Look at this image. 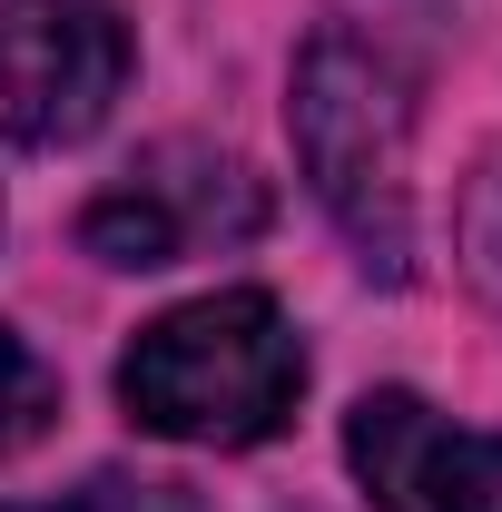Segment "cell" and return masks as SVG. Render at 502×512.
I'll use <instances>...</instances> for the list:
<instances>
[{
  "label": "cell",
  "instance_id": "6da1fadb",
  "mask_svg": "<svg viewBox=\"0 0 502 512\" xmlns=\"http://www.w3.org/2000/svg\"><path fill=\"white\" fill-rule=\"evenodd\" d=\"M286 128L315 207L384 286H404L414 276V69L355 30H315L296 50Z\"/></svg>",
  "mask_w": 502,
  "mask_h": 512
},
{
  "label": "cell",
  "instance_id": "7a4b0ae2",
  "mask_svg": "<svg viewBox=\"0 0 502 512\" xmlns=\"http://www.w3.org/2000/svg\"><path fill=\"white\" fill-rule=\"evenodd\" d=\"M296 394H306V345H296L286 306L256 286H217L197 306H168L119 355L128 424H148L168 444H217V453L266 444V434H286Z\"/></svg>",
  "mask_w": 502,
  "mask_h": 512
},
{
  "label": "cell",
  "instance_id": "3957f363",
  "mask_svg": "<svg viewBox=\"0 0 502 512\" xmlns=\"http://www.w3.org/2000/svg\"><path fill=\"white\" fill-rule=\"evenodd\" d=\"M266 178L227 148H197V138H168L148 148L128 178L89 197L79 217V247L99 266H178V256H207V247H256L266 237Z\"/></svg>",
  "mask_w": 502,
  "mask_h": 512
},
{
  "label": "cell",
  "instance_id": "277c9868",
  "mask_svg": "<svg viewBox=\"0 0 502 512\" xmlns=\"http://www.w3.org/2000/svg\"><path fill=\"white\" fill-rule=\"evenodd\" d=\"M128 60L109 0H0V128L20 148H79L119 109Z\"/></svg>",
  "mask_w": 502,
  "mask_h": 512
},
{
  "label": "cell",
  "instance_id": "5b68a950",
  "mask_svg": "<svg viewBox=\"0 0 502 512\" xmlns=\"http://www.w3.org/2000/svg\"><path fill=\"white\" fill-rule=\"evenodd\" d=\"M345 463L384 512H502V434L453 424L404 384H375L345 414Z\"/></svg>",
  "mask_w": 502,
  "mask_h": 512
},
{
  "label": "cell",
  "instance_id": "8992f818",
  "mask_svg": "<svg viewBox=\"0 0 502 512\" xmlns=\"http://www.w3.org/2000/svg\"><path fill=\"white\" fill-rule=\"evenodd\" d=\"M50 414H60V375L0 325V453H20V444H40L50 434Z\"/></svg>",
  "mask_w": 502,
  "mask_h": 512
},
{
  "label": "cell",
  "instance_id": "52a82bcc",
  "mask_svg": "<svg viewBox=\"0 0 502 512\" xmlns=\"http://www.w3.org/2000/svg\"><path fill=\"white\" fill-rule=\"evenodd\" d=\"M453 237H463V276L502 306V148L463 178V217H453Z\"/></svg>",
  "mask_w": 502,
  "mask_h": 512
},
{
  "label": "cell",
  "instance_id": "ba28073f",
  "mask_svg": "<svg viewBox=\"0 0 502 512\" xmlns=\"http://www.w3.org/2000/svg\"><path fill=\"white\" fill-rule=\"evenodd\" d=\"M443 20H453V0H345V20L335 30H355V40H375L384 60L414 69V50H434Z\"/></svg>",
  "mask_w": 502,
  "mask_h": 512
},
{
  "label": "cell",
  "instance_id": "9c48e42d",
  "mask_svg": "<svg viewBox=\"0 0 502 512\" xmlns=\"http://www.w3.org/2000/svg\"><path fill=\"white\" fill-rule=\"evenodd\" d=\"M0 512H148L128 483H89V493H69V503H0Z\"/></svg>",
  "mask_w": 502,
  "mask_h": 512
}]
</instances>
